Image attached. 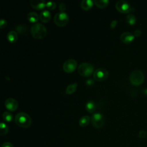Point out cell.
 Returning a JSON list of instances; mask_svg holds the SVG:
<instances>
[{
	"label": "cell",
	"mask_w": 147,
	"mask_h": 147,
	"mask_svg": "<svg viewBox=\"0 0 147 147\" xmlns=\"http://www.w3.org/2000/svg\"><path fill=\"white\" fill-rule=\"evenodd\" d=\"M30 33L34 38L41 39L46 36L47 31L44 25L40 23H35L31 26Z\"/></svg>",
	"instance_id": "cell-1"
},
{
	"label": "cell",
	"mask_w": 147,
	"mask_h": 147,
	"mask_svg": "<svg viewBox=\"0 0 147 147\" xmlns=\"http://www.w3.org/2000/svg\"><path fill=\"white\" fill-rule=\"evenodd\" d=\"M14 121L18 126L24 128L29 127L32 123L30 116L24 112L18 113L15 117Z\"/></svg>",
	"instance_id": "cell-2"
},
{
	"label": "cell",
	"mask_w": 147,
	"mask_h": 147,
	"mask_svg": "<svg viewBox=\"0 0 147 147\" xmlns=\"http://www.w3.org/2000/svg\"><path fill=\"white\" fill-rule=\"evenodd\" d=\"M129 80L132 84L135 86L140 85L144 80V75L141 71L135 69L130 73Z\"/></svg>",
	"instance_id": "cell-3"
},
{
	"label": "cell",
	"mask_w": 147,
	"mask_h": 147,
	"mask_svg": "<svg viewBox=\"0 0 147 147\" xmlns=\"http://www.w3.org/2000/svg\"><path fill=\"white\" fill-rule=\"evenodd\" d=\"M94 71V67L92 64L88 63H82L78 66V73L85 77L90 76L92 75Z\"/></svg>",
	"instance_id": "cell-4"
},
{
	"label": "cell",
	"mask_w": 147,
	"mask_h": 147,
	"mask_svg": "<svg viewBox=\"0 0 147 147\" xmlns=\"http://www.w3.org/2000/svg\"><path fill=\"white\" fill-rule=\"evenodd\" d=\"M69 21V17L65 12L57 13L53 18L55 24L59 26H64L67 24Z\"/></svg>",
	"instance_id": "cell-5"
},
{
	"label": "cell",
	"mask_w": 147,
	"mask_h": 147,
	"mask_svg": "<svg viewBox=\"0 0 147 147\" xmlns=\"http://www.w3.org/2000/svg\"><path fill=\"white\" fill-rule=\"evenodd\" d=\"M91 123L93 126L96 129L102 128L105 124V119L101 113H96L94 114L91 117Z\"/></svg>",
	"instance_id": "cell-6"
},
{
	"label": "cell",
	"mask_w": 147,
	"mask_h": 147,
	"mask_svg": "<svg viewBox=\"0 0 147 147\" xmlns=\"http://www.w3.org/2000/svg\"><path fill=\"white\" fill-rule=\"evenodd\" d=\"M115 7L117 10L123 13L134 11V9L130 6V5L127 1L123 0L118 1L115 4Z\"/></svg>",
	"instance_id": "cell-7"
},
{
	"label": "cell",
	"mask_w": 147,
	"mask_h": 147,
	"mask_svg": "<svg viewBox=\"0 0 147 147\" xmlns=\"http://www.w3.org/2000/svg\"><path fill=\"white\" fill-rule=\"evenodd\" d=\"M108 76L109 72L106 68H99L96 69L93 74L94 79L99 82L106 80Z\"/></svg>",
	"instance_id": "cell-8"
},
{
	"label": "cell",
	"mask_w": 147,
	"mask_h": 147,
	"mask_svg": "<svg viewBox=\"0 0 147 147\" xmlns=\"http://www.w3.org/2000/svg\"><path fill=\"white\" fill-rule=\"evenodd\" d=\"M77 62L75 60L70 59L67 60L63 65V70L67 73H71L74 72L77 67Z\"/></svg>",
	"instance_id": "cell-9"
},
{
	"label": "cell",
	"mask_w": 147,
	"mask_h": 147,
	"mask_svg": "<svg viewBox=\"0 0 147 147\" xmlns=\"http://www.w3.org/2000/svg\"><path fill=\"white\" fill-rule=\"evenodd\" d=\"M5 106L6 109L10 111H15L18 107V102L14 98H7L5 102Z\"/></svg>",
	"instance_id": "cell-10"
},
{
	"label": "cell",
	"mask_w": 147,
	"mask_h": 147,
	"mask_svg": "<svg viewBox=\"0 0 147 147\" xmlns=\"http://www.w3.org/2000/svg\"><path fill=\"white\" fill-rule=\"evenodd\" d=\"M120 40L125 44H130L134 40V36L129 32H125L121 34Z\"/></svg>",
	"instance_id": "cell-11"
},
{
	"label": "cell",
	"mask_w": 147,
	"mask_h": 147,
	"mask_svg": "<svg viewBox=\"0 0 147 147\" xmlns=\"http://www.w3.org/2000/svg\"><path fill=\"white\" fill-rule=\"evenodd\" d=\"M30 5L34 9L41 10L46 6V2L44 0H31Z\"/></svg>",
	"instance_id": "cell-12"
},
{
	"label": "cell",
	"mask_w": 147,
	"mask_h": 147,
	"mask_svg": "<svg viewBox=\"0 0 147 147\" xmlns=\"http://www.w3.org/2000/svg\"><path fill=\"white\" fill-rule=\"evenodd\" d=\"M40 19L42 22H48L51 18V14L49 10H43L40 14Z\"/></svg>",
	"instance_id": "cell-13"
},
{
	"label": "cell",
	"mask_w": 147,
	"mask_h": 147,
	"mask_svg": "<svg viewBox=\"0 0 147 147\" xmlns=\"http://www.w3.org/2000/svg\"><path fill=\"white\" fill-rule=\"evenodd\" d=\"M93 3L91 0H83L80 3L81 7L84 10H88L92 7Z\"/></svg>",
	"instance_id": "cell-14"
},
{
	"label": "cell",
	"mask_w": 147,
	"mask_h": 147,
	"mask_svg": "<svg viewBox=\"0 0 147 147\" xmlns=\"http://www.w3.org/2000/svg\"><path fill=\"white\" fill-rule=\"evenodd\" d=\"M7 38L9 42L14 43L18 39V34L14 30H11L8 32L7 34Z\"/></svg>",
	"instance_id": "cell-15"
},
{
	"label": "cell",
	"mask_w": 147,
	"mask_h": 147,
	"mask_svg": "<svg viewBox=\"0 0 147 147\" xmlns=\"http://www.w3.org/2000/svg\"><path fill=\"white\" fill-rule=\"evenodd\" d=\"M86 109L90 113L94 112L96 109L95 103L93 100H88L86 104Z\"/></svg>",
	"instance_id": "cell-16"
},
{
	"label": "cell",
	"mask_w": 147,
	"mask_h": 147,
	"mask_svg": "<svg viewBox=\"0 0 147 147\" xmlns=\"http://www.w3.org/2000/svg\"><path fill=\"white\" fill-rule=\"evenodd\" d=\"M27 18L30 22L35 24V22L38 21L39 18L38 14L36 12L31 11L27 14Z\"/></svg>",
	"instance_id": "cell-17"
},
{
	"label": "cell",
	"mask_w": 147,
	"mask_h": 147,
	"mask_svg": "<svg viewBox=\"0 0 147 147\" xmlns=\"http://www.w3.org/2000/svg\"><path fill=\"white\" fill-rule=\"evenodd\" d=\"M109 3V1L108 0H95L94 1L95 5L97 7L100 9H104L106 7H107Z\"/></svg>",
	"instance_id": "cell-18"
},
{
	"label": "cell",
	"mask_w": 147,
	"mask_h": 147,
	"mask_svg": "<svg viewBox=\"0 0 147 147\" xmlns=\"http://www.w3.org/2000/svg\"><path fill=\"white\" fill-rule=\"evenodd\" d=\"M90 118L88 115H84L80 118L79 121V125L82 127H85L87 126L90 122Z\"/></svg>",
	"instance_id": "cell-19"
},
{
	"label": "cell",
	"mask_w": 147,
	"mask_h": 147,
	"mask_svg": "<svg viewBox=\"0 0 147 147\" xmlns=\"http://www.w3.org/2000/svg\"><path fill=\"white\" fill-rule=\"evenodd\" d=\"M78 86V84L76 83H74L71 84H69L67 88H66V90H65V94H72L74 92H75L76 88Z\"/></svg>",
	"instance_id": "cell-20"
},
{
	"label": "cell",
	"mask_w": 147,
	"mask_h": 147,
	"mask_svg": "<svg viewBox=\"0 0 147 147\" xmlns=\"http://www.w3.org/2000/svg\"><path fill=\"white\" fill-rule=\"evenodd\" d=\"M126 20L129 24L134 25L136 22V18L134 14L129 13L126 16Z\"/></svg>",
	"instance_id": "cell-21"
},
{
	"label": "cell",
	"mask_w": 147,
	"mask_h": 147,
	"mask_svg": "<svg viewBox=\"0 0 147 147\" xmlns=\"http://www.w3.org/2000/svg\"><path fill=\"white\" fill-rule=\"evenodd\" d=\"M2 117L3 119L6 122H10L13 120V116L9 111H5L2 114Z\"/></svg>",
	"instance_id": "cell-22"
},
{
	"label": "cell",
	"mask_w": 147,
	"mask_h": 147,
	"mask_svg": "<svg viewBox=\"0 0 147 147\" xmlns=\"http://www.w3.org/2000/svg\"><path fill=\"white\" fill-rule=\"evenodd\" d=\"M8 131L9 127L7 125L3 122H1L0 124V134L1 136L5 135L7 133Z\"/></svg>",
	"instance_id": "cell-23"
},
{
	"label": "cell",
	"mask_w": 147,
	"mask_h": 147,
	"mask_svg": "<svg viewBox=\"0 0 147 147\" xmlns=\"http://www.w3.org/2000/svg\"><path fill=\"white\" fill-rule=\"evenodd\" d=\"M16 30L21 34H24L26 33L28 30V28L26 26L24 25H18L16 26Z\"/></svg>",
	"instance_id": "cell-24"
},
{
	"label": "cell",
	"mask_w": 147,
	"mask_h": 147,
	"mask_svg": "<svg viewBox=\"0 0 147 147\" xmlns=\"http://www.w3.org/2000/svg\"><path fill=\"white\" fill-rule=\"evenodd\" d=\"M46 7L50 10H53L56 7V3L53 1H49L46 2Z\"/></svg>",
	"instance_id": "cell-25"
},
{
	"label": "cell",
	"mask_w": 147,
	"mask_h": 147,
	"mask_svg": "<svg viewBox=\"0 0 147 147\" xmlns=\"http://www.w3.org/2000/svg\"><path fill=\"white\" fill-rule=\"evenodd\" d=\"M146 136H147V132L146 131L141 130L139 131V133H138L139 138L142 139V138H145L146 137Z\"/></svg>",
	"instance_id": "cell-26"
},
{
	"label": "cell",
	"mask_w": 147,
	"mask_h": 147,
	"mask_svg": "<svg viewBox=\"0 0 147 147\" xmlns=\"http://www.w3.org/2000/svg\"><path fill=\"white\" fill-rule=\"evenodd\" d=\"M7 21L5 19H3L2 18L1 20H0V28L1 29H3V28H5L6 25H7Z\"/></svg>",
	"instance_id": "cell-27"
},
{
	"label": "cell",
	"mask_w": 147,
	"mask_h": 147,
	"mask_svg": "<svg viewBox=\"0 0 147 147\" xmlns=\"http://www.w3.org/2000/svg\"><path fill=\"white\" fill-rule=\"evenodd\" d=\"M59 7L60 10V12H64V11L66 9V5L64 2H61L59 5Z\"/></svg>",
	"instance_id": "cell-28"
},
{
	"label": "cell",
	"mask_w": 147,
	"mask_h": 147,
	"mask_svg": "<svg viewBox=\"0 0 147 147\" xmlns=\"http://www.w3.org/2000/svg\"><path fill=\"white\" fill-rule=\"evenodd\" d=\"M118 23V21L117 20H113L111 21V24H110V27L111 29H114L117 25Z\"/></svg>",
	"instance_id": "cell-29"
},
{
	"label": "cell",
	"mask_w": 147,
	"mask_h": 147,
	"mask_svg": "<svg viewBox=\"0 0 147 147\" xmlns=\"http://www.w3.org/2000/svg\"><path fill=\"white\" fill-rule=\"evenodd\" d=\"M141 31L139 29L135 30L133 33V35L134 36V37H139L141 35Z\"/></svg>",
	"instance_id": "cell-30"
},
{
	"label": "cell",
	"mask_w": 147,
	"mask_h": 147,
	"mask_svg": "<svg viewBox=\"0 0 147 147\" xmlns=\"http://www.w3.org/2000/svg\"><path fill=\"white\" fill-rule=\"evenodd\" d=\"M2 147H14V146L10 142H5L2 144Z\"/></svg>",
	"instance_id": "cell-31"
},
{
	"label": "cell",
	"mask_w": 147,
	"mask_h": 147,
	"mask_svg": "<svg viewBox=\"0 0 147 147\" xmlns=\"http://www.w3.org/2000/svg\"><path fill=\"white\" fill-rule=\"evenodd\" d=\"M86 83H87V84L90 86V85H92L93 83H94V81L91 79H88L86 81Z\"/></svg>",
	"instance_id": "cell-32"
}]
</instances>
